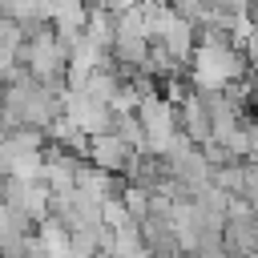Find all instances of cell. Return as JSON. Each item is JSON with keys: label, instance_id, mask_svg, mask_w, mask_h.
<instances>
[{"label": "cell", "instance_id": "obj_2", "mask_svg": "<svg viewBox=\"0 0 258 258\" xmlns=\"http://www.w3.org/2000/svg\"><path fill=\"white\" fill-rule=\"evenodd\" d=\"M250 109H254V113H258V85H254V89H250Z\"/></svg>", "mask_w": 258, "mask_h": 258}, {"label": "cell", "instance_id": "obj_1", "mask_svg": "<svg viewBox=\"0 0 258 258\" xmlns=\"http://www.w3.org/2000/svg\"><path fill=\"white\" fill-rule=\"evenodd\" d=\"M89 165H97V169H105V173H117V177H125L129 173V165H133V157H137V149L133 145H125L117 133H97V137H89Z\"/></svg>", "mask_w": 258, "mask_h": 258}]
</instances>
